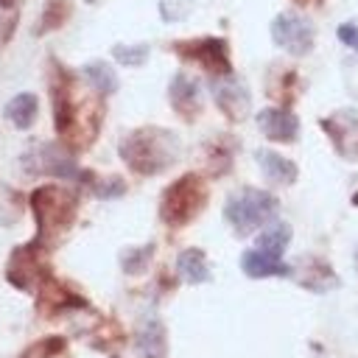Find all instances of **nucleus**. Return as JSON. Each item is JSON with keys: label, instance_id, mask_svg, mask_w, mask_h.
Returning <instances> with one entry per match:
<instances>
[{"label": "nucleus", "instance_id": "obj_1", "mask_svg": "<svg viewBox=\"0 0 358 358\" xmlns=\"http://www.w3.org/2000/svg\"><path fill=\"white\" fill-rule=\"evenodd\" d=\"M179 154V140L168 129H137L120 140V157L123 162L143 176L162 173L168 165H173Z\"/></svg>", "mask_w": 358, "mask_h": 358}, {"label": "nucleus", "instance_id": "obj_2", "mask_svg": "<svg viewBox=\"0 0 358 358\" xmlns=\"http://www.w3.org/2000/svg\"><path fill=\"white\" fill-rule=\"evenodd\" d=\"M207 201V187L196 173H185L171 187H165L159 201V218L168 227H185L190 224Z\"/></svg>", "mask_w": 358, "mask_h": 358}, {"label": "nucleus", "instance_id": "obj_3", "mask_svg": "<svg viewBox=\"0 0 358 358\" xmlns=\"http://www.w3.org/2000/svg\"><path fill=\"white\" fill-rule=\"evenodd\" d=\"M31 207H34V215L39 224V241L64 232L76 218V196L59 185H45V187L34 190Z\"/></svg>", "mask_w": 358, "mask_h": 358}, {"label": "nucleus", "instance_id": "obj_4", "mask_svg": "<svg viewBox=\"0 0 358 358\" xmlns=\"http://www.w3.org/2000/svg\"><path fill=\"white\" fill-rule=\"evenodd\" d=\"M224 215H227V221L232 224V229L238 235H246V232L268 224L277 215V199L268 190L243 187V190L229 196V201L224 207Z\"/></svg>", "mask_w": 358, "mask_h": 358}, {"label": "nucleus", "instance_id": "obj_5", "mask_svg": "<svg viewBox=\"0 0 358 358\" xmlns=\"http://www.w3.org/2000/svg\"><path fill=\"white\" fill-rule=\"evenodd\" d=\"M271 39L282 50H288L294 56H305V53L313 50L316 31H313V25H310L308 17H302L296 11H282L271 22Z\"/></svg>", "mask_w": 358, "mask_h": 358}, {"label": "nucleus", "instance_id": "obj_6", "mask_svg": "<svg viewBox=\"0 0 358 358\" xmlns=\"http://www.w3.org/2000/svg\"><path fill=\"white\" fill-rule=\"evenodd\" d=\"M210 90H213V98L218 103V109L229 117V120H243L249 106H252V98H249V90L241 78H235L232 73L229 76H218L210 81Z\"/></svg>", "mask_w": 358, "mask_h": 358}, {"label": "nucleus", "instance_id": "obj_7", "mask_svg": "<svg viewBox=\"0 0 358 358\" xmlns=\"http://www.w3.org/2000/svg\"><path fill=\"white\" fill-rule=\"evenodd\" d=\"M176 50L187 59H196L204 70L215 73V76H229L232 64L227 56V42L207 36V39H196V42H176Z\"/></svg>", "mask_w": 358, "mask_h": 358}, {"label": "nucleus", "instance_id": "obj_8", "mask_svg": "<svg viewBox=\"0 0 358 358\" xmlns=\"http://www.w3.org/2000/svg\"><path fill=\"white\" fill-rule=\"evenodd\" d=\"M36 252H39V241L14 249L11 263H8V280H11L17 288L31 291V288H34V280H45V271H42V266H39Z\"/></svg>", "mask_w": 358, "mask_h": 358}, {"label": "nucleus", "instance_id": "obj_9", "mask_svg": "<svg viewBox=\"0 0 358 358\" xmlns=\"http://www.w3.org/2000/svg\"><path fill=\"white\" fill-rule=\"evenodd\" d=\"M322 129L330 134L336 151L347 159H358V115H333L322 120Z\"/></svg>", "mask_w": 358, "mask_h": 358}, {"label": "nucleus", "instance_id": "obj_10", "mask_svg": "<svg viewBox=\"0 0 358 358\" xmlns=\"http://www.w3.org/2000/svg\"><path fill=\"white\" fill-rule=\"evenodd\" d=\"M34 159H36L34 171H39V173L59 176V179H76V176H81L76 159H73L62 145H56V143H45V145H39Z\"/></svg>", "mask_w": 358, "mask_h": 358}, {"label": "nucleus", "instance_id": "obj_11", "mask_svg": "<svg viewBox=\"0 0 358 358\" xmlns=\"http://www.w3.org/2000/svg\"><path fill=\"white\" fill-rule=\"evenodd\" d=\"M257 126H260V131H263L268 140H274V143H294L296 134H299V120H296V115L288 112V109H277V106L263 109V112L257 115Z\"/></svg>", "mask_w": 358, "mask_h": 358}, {"label": "nucleus", "instance_id": "obj_12", "mask_svg": "<svg viewBox=\"0 0 358 358\" xmlns=\"http://www.w3.org/2000/svg\"><path fill=\"white\" fill-rule=\"evenodd\" d=\"M168 98H171V106H173L185 120H193V117L199 115V109H201L199 84H196L190 76H185V73L173 76V81H171V87H168Z\"/></svg>", "mask_w": 358, "mask_h": 358}, {"label": "nucleus", "instance_id": "obj_13", "mask_svg": "<svg viewBox=\"0 0 358 358\" xmlns=\"http://www.w3.org/2000/svg\"><path fill=\"white\" fill-rule=\"evenodd\" d=\"M241 268H243L246 277H255V280H260V277H288L291 274V266H285L282 257H271V255L260 252L257 246L241 255Z\"/></svg>", "mask_w": 358, "mask_h": 358}, {"label": "nucleus", "instance_id": "obj_14", "mask_svg": "<svg viewBox=\"0 0 358 358\" xmlns=\"http://www.w3.org/2000/svg\"><path fill=\"white\" fill-rule=\"evenodd\" d=\"M257 165H260V171L266 173V179H271L274 185H294L296 182V165L291 162V159H285L282 154H277V151H268V148H260L257 154Z\"/></svg>", "mask_w": 358, "mask_h": 358}, {"label": "nucleus", "instance_id": "obj_15", "mask_svg": "<svg viewBox=\"0 0 358 358\" xmlns=\"http://www.w3.org/2000/svg\"><path fill=\"white\" fill-rule=\"evenodd\" d=\"M137 352L143 358H165L168 355V338L159 319H145L137 330Z\"/></svg>", "mask_w": 358, "mask_h": 358}, {"label": "nucleus", "instance_id": "obj_16", "mask_svg": "<svg viewBox=\"0 0 358 358\" xmlns=\"http://www.w3.org/2000/svg\"><path fill=\"white\" fill-rule=\"evenodd\" d=\"M176 271L190 285H199V282H207L210 280V266H207V257H204L201 249H185L176 257Z\"/></svg>", "mask_w": 358, "mask_h": 358}, {"label": "nucleus", "instance_id": "obj_17", "mask_svg": "<svg viewBox=\"0 0 358 358\" xmlns=\"http://www.w3.org/2000/svg\"><path fill=\"white\" fill-rule=\"evenodd\" d=\"M39 112V101L34 92H20L6 103V117L17 126V129H31Z\"/></svg>", "mask_w": 358, "mask_h": 358}, {"label": "nucleus", "instance_id": "obj_18", "mask_svg": "<svg viewBox=\"0 0 358 358\" xmlns=\"http://www.w3.org/2000/svg\"><path fill=\"white\" fill-rule=\"evenodd\" d=\"M42 308L48 313H62L67 308H84V299L76 296V294H70V291H64L62 285H56L53 280L45 277V285H42Z\"/></svg>", "mask_w": 358, "mask_h": 358}, {"label": "nucleus", "instance_id": "obj_19", "mask_svg": "<svg viewBox=\"0 0 358 358\" xmlns=\"http://www.w3.org/2000/svg\"><path fill=\"white\" fill-rule=\"evenodd\" d=\"M288 241H291V227L277 221V224L266 227V229L257 235V249L266 252V255H271V257H282Z\"/></svg>", "mask_w": 358, "mask_h": 358}, {"label": "nucleus", "instance_id": "obj_20", "mask_svg": "<svg viewBox=\"0 0 358 358\" xmlns=\"http://www.w3.org/2000/svg\"><path fill=\"white\" fill-rule=\"evenodd\" d=\"M84 78L101 92V95H112L117 90V76L106 62H90L84 64Z\"/></svg>", "mask_w": 358, "mask_h": 358}, {"label": "nucleus", "instance_id": "obj_21", "mask_svg": "<svg viewBox=\"0 0 358 358\" xmlns=\"http://www.w3.org/2000/svg\"><path fill=\"white\" fill-rule=\"evenodd\" d=\"M70 17V0H50L39 17V34L42 31H56L67 22Z\"/></svg>", "mask_w": 358, "mask_h": 358}, {"label": "nucleus", "instance_id": "obj_22", "mask_svg": "<svg viewBox=\"0 0 358 358\" xmlns=\"http://www.w3.org/2000/svg\"><path fill=\"white\" fill-rule=\"evenodd\" d=\"M112 56L126 67H140L148 59V45H115Z\"/></svg>", "mask_w": 358, "mask_h": 358}, {"label": "nucleus", "instance_id": "obj_23", "mask_svg": "<svg viewBox=\"0 0 358 358\" xmlns=\"http://www.w3.org/2000/svg\"><path fill=\"white\" fill-rule=\"evenodd\" d=\"M151 255H154V246H151V243H145V246H140V249H129V252H123V257H120L123 271H126V274H140V271L148 266Z\"/></svg>", "mask_w": 358, "mask_h": 358}, {"label": "nucleus", "instance_id": "obj_24", "mask_svg": "<svg viewBox=\"0 0 358 358\" xmlns=\"http://www.w3.org/2000/svg\"><path fill=\"white\" fill-rule=\"evenodd\" d=\"M190 0H162L159 3V14H162V20H168V22H179V20H185L187 14H190Z\"/></svg>", "mask_w": 358, "mask_h": 358}, {"label": "nucleus", "instance_id": "obj_25", "mask_svg": "<svg viewBox=\"0 0 358 358\" xmlns=\"http://www.w3.org/2000/svg\"><path fill=\"white\" fill-rule=\"evenodd\" d=\"M95 193H98L101 199H115V196H123V193H126V185H123V179L112 176V179L101 182V185L95 187Z\"/></svg>", "mask_w": 358, "mask_h": 358}, {"label": "nucleus", "instance_id": "obj_26", "mask_svg": "<svg viewBox=\"0 0 358 358\" xmlns=\"http://www.w3.org/2000/svg\"><path fill=\"white\" fill-rule=\"evenodd\" d=\"M338 39H341L344 45H350V48L358 50V25H355V22H341V25H338Z\"/></svg>", "mask_w": 358, "mask_h": 358}, {"label": "nucleus", "instance_id": "obj_27", "mask_svg": "<svg viewBox=\"0 0 358 358\" xmlns=\"http://www.w3.org/2000/svg\"><path fill=\"white\" fill-rule=\"evenodd\" d=\"M14 6V0H0V8H11Z\"/></svg>", "mask_w": 358, "mask_h": 358}]
</instances>
